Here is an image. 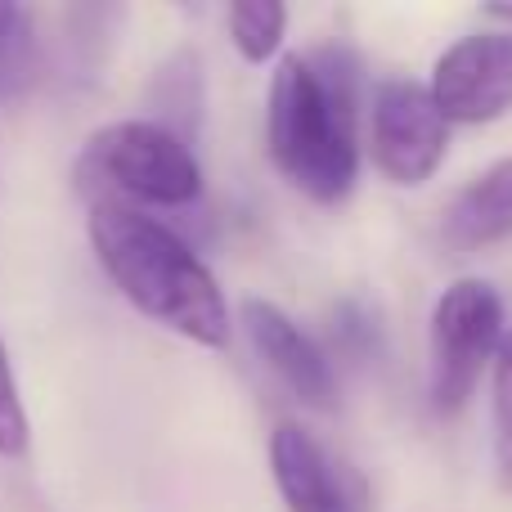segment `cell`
<instances>
[{"label": "cell", "instance_id": "cell-1", "mask_svg": "<svg viewBox=\"0 0 512 512\" xmlns=\"http://www.w3.org/2000/svg\"><path fill=\"white\" fill-rule=\"evenodd\" d=\"M360 68L346 50L283 54L270 77L265 144L292 189L315 203H342L360 176L355 140Z\"/></svg>", "mask_w": 512, "mask_h": 512}, {"label": "cell", "instance_id": "cell-2", "mask_svg": "<svg viewBox=\"0 0 512 512\" xmlns=\"http://www.w3.org/2000/svg\"><path fill=\"white\" fill-rule=\"evenodd\" d=\"M86 230L104 274L140 315L207 351L230 346V301L216 274L198 261V252L176 230L144 216L140 207L108 203V198L90 203Z\"/></svg>", "mask_w": 512, "mask_h": 512}, {"label": "cell", "instance_id": "cell-3", "mask_svg": "<svg viewBox=\"0 0 512 512\" xmlns=\"http://www.w3.org/2000/svg\"><path fill=\"white\" fill-rule=\"evenodd\" d=\"M77 189L90 203L189 207L203 194V167L180 131L135 117L90 131L77 158Z\"/></svg>", "mask_w": 512, "mask_h": 512}, {"label": "cell", "instance_id": "cell-4", "mask_svg": "<svg viewBox=\"0 0 512 512\" xmlns=\"http://www.w3.org/2000/svg\"><path fill=\"white\" fill-rule=\"evenodd\" d=\"M504 342V301L490 283L459 279L432 310V409L459 414Z\"/></svg>", "mask_w": 512, "mask_h": 512}, {"label": "cell", "instance_id": "cell-5", "mask_svg": "<svg viewBox=\"0 0 512 512\" xmlns=\"http://www.w3.org/2000/svg\"><path fill=\"white\" fill-rule=\"evenodd\" d=\"M369 149L373 167L391 185H423L436 176L450 149V122L436 108L432 90L418 81H382L373 90V117H369Z\"/></svg>", "mask_w": 512, "mask_h": 512}, {"label": "cell", "instance_id": "cell-6", "mask_svg": "<svg viewBox=\"0 0 512 512\" xmlns=\"http://www.w3.org/2000/svg\"><path fill=\"white\" fill-rule=\"evenodd\" d=\"M432 99L445 122L481 126L512 108V27L454 41L432 68Z\"/></svg>", "mask_w": 512, "mask_h": 512}, {"label": "cell", "instance_id": "cell-7", "mask_svg": "<svg viewBox=\"0 0 512 512\" xmlns=\"http://www.w3.org/2000/svg\"><path fill=\"white\" fill-rule=\"evenodd\" d=\"M270 477L288 512H369V486L301 423L270 432Z\"/></svg>", "mask_w": 512, "mask_h": 512}, {"label": "cell", "instance_id": "cell-8", "mask_svg": "<svg viewBox=\"0 0 512 512\" xmlns=\"http://www.w3.org/2000/svg\"><path fill=\"white\" fill-rule=\"evenodd\" d=\"M243 324L256 346V355L265 360V369L310 409H337V373L333 360L324 355V346L306 333L292 315H283L274 301L252 297L243 306Z\"/></svg>", "mask_w": 512, "mask_h": 512}, {"label": "cell", "instance_id": "cell-9", "mask_svg": "<svg viewBox=\"0 0 512 512\" xmlns=\"http://www.w3.org/2000/svg\"><path fill=\"white\" fill-rule=\"evenodd\" d=\"M441 234L454 252H481L512 239V158L472 176L450 198Z\"/></svg>", "mask_w": 512, "mask_h": 512}, {"label": "cell", "instance_id": "cell-10", "mask_svg": "<svg viewBox=\"0 0 512 512\" xmlns=\"http://www.w3.org/2000/svg\"><path fill=\"white\" fill-rule=\"evenodd\" d=\"M225 23H230L234 50H239L248 63H265V59H274L283 45L288 9H283L279 0H239V5H230Z\"/></svg>", "mask_w": 512, "mask_h": 512}, {"label": "cell", "instance_id": "cell-11", "mask_svg": "<svg viewBox=\"0 0 512 512\" xmlns=\"http://www.w3.org/2000/svg\"><path fill=\"white\" fill-rule=\"evenodd\" d=\"M36 68V23L23 5L0 0V95H18Z\"/></svg>", "mask_w": 512, "mask_h": 512}, {"label": "cell", "instance_id": "cell-12", "mask_svg": "<svg viewBox=\"0 0 512 512\" xmlns=\"http://www.w3.org/2000/svg\"><path fill=\"white\" fill-rule=\"evenodd\" d=\"M490 427H495V472L512 490V333H504L490 364Z\"/></svg>", "mask_w": 512, "mask_h": 512}, {"label": "cell", "instance_id": "cell-13", "mask_svg": "<svg viewBox=\"0 0 512 512\" xmlns=\"http://www.w3.org/2000/svg\"><path fill=\"white\" fill-rule=\"evenodd\" d=\"M27 414H23V400H18V382L14 369H9V355L5 342H0V459H18L27 454Z\"/></svg>", "mask_w": 512, "mask_h": 512}, {"label": "cell", "instance_id": "cell-14", "mask_svg": "<svg viewBox=\"0 0 512 512\" xmlns=\"http://www.w3.org/2000/svg\"><path fill=\"white\" fill-rule=\"evenodd\" d=\"M486 14H490V18H499V23H512V5H490Z\"/></svg>", "mask_w": 512, "mask_h": 512}]
</instances>
